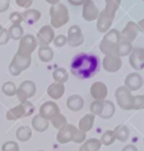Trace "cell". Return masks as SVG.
<instances>
[{
	"label": "cell",
	"mask_w": 144,
	"mask_h": 151,
	"mask_svg": "<svg viewBox=\"0 0 144 151\" xmlns=\"http://www.w3.org/2000/svg\"><path fill=\"white\" fill-rule=\"evenodd\" d=\"M100 67V60L94 54L80 53L71 61V72L79 79H87L93 77Z\"/></svg>",
	"instance_id": "6da1fadb"
},
{
	"label": "cell",
	"mask_w": 144,
	"mask_h": 151,
	"mask_svg": "<svg viewBox=\"0 0 144 151\" xmlns=\"http://www.w3.org/2000/svg\"><path fill=\"white\" fill-rule=\"evenodd\" d=\"M122 0H105V8L99 13L97 18V29L100 33H106L114 19L116 12L120 6Z\"/></svg>",
	"instance_id": "7a4b0ae2"
},
{
	"label": "cell",
	"mask_w": 144,
	"mask_h": 151,
	"mask_svg": "<svg viewBox=\"0 0 144 151\" xmlns=\"http://www.w3.org/2000/svg\"><path fill=\"white\" fill-rule=\"evenodd\" d=\"M119 44V32L117 29H109L100 45L99 48L105 55H117V47Z\"/></svg>",
	"instance_id": "3957f363"
},
{
	"label": "cell",
	"mask_w": 144,
	"mask_h": 151,
	"mask_svg": "<svg viewBox=\"0 0 144 151\" xmlns=\"http://www.w3.org/2000/svg\"><path fill=\"white\" fill-rule=\"evenodd\" d=\"M50 17H51V26L52 28H60L65 24H67L70 17L67 7L63 4H57L51 6L50 8Z\"/></svg>",
	"instance_id": "277c9868"
},
{
	"label": "cell",
	"mask_w": 144,
	"mask_h": 151,
	"mask_svg": "<svg viewBox=\"0 0 144 151\" xmlns=\"http://www.w3.org/2000/svg\"><path fill=\"white\" fill-rule=\"evenodd\" d=\"M33 111H34L33 104L27 100L25 103H21L20 105H17V106L12 107L11 110H8L7 113H6V118L8 120H18L22 117L31 116L33 113Z\"/></svg>",
	"instance_id": "5b68a950"
},
{
	"label": "cell",
	"mask_w": 144,
	"mask_h": 151,
	"mask_svg": "<svg viewBox=\"0 0 144 151\" xmlns=\"http://www.w3.org/2000/svg\"><path fill=\"white\" fill-rule=\"evenodd\" d=\"M30 65H31V55H24V54L17 53V54L13 57V59H12V61H11V64H9L8 70H9V73H11L12 76L17 77V76H19L24 70L28 68Z\"/></svg>",
	"instance_id": "8992f818"
},
{
	"label": "cell",
	"mask_w": 144,
	"mask_h": 151,
	"mask_svg": "<svg viewBox=\"0 0 144 151\" xmlns=\"http://www.w3.org/2000/svg\"><path fill=\"white\" fill-rule=\"evenodd\" d=\"M116 100L120 109L123 110H133V96L131 94V91H129L125 86H119L116 92Z\"/></svg>",
	"instance_id": "52a82bcc"
},
{
	"label": "cell",
	"mask_w": 144,
	"mask_h": 151,
	"mask_svg": "<svg viewBox=\"0 0 144 151\" xmlns=\"http://www.w3.org/2000/svg\"><path fill=\"white\" fill-rule=\"evenodd\" d=\"M38 46L37 39L34 35L32 34H26L20 39L19 42V47H18V52L19 54H24V55H31L32 52L35 51Z\"/></svg>",
	"instance_id": "ba28073f"
},
{
	"label": "cell",
	"mask_w": 144,
	"mask_h": 151,
	"mask_svg": "<svg viewBox=\"0 0 144 151\" xmlns=\"http://www.w3.org/2000/svg\"><path fill=\"white\" fill-rule=\"evenodd\" d=\"M35 84L31 80H25L20 84V86L17 90V97L19 99L20 103H25L27 101L28 98L33 97L35 93Z\"/></svg>",
	"instance_id": "9c48e42d"
},
{
	"label": "cell",
	"mask_w": 144,
	"mask_h": 151,
	"mask_svg": "<svg viewBox=\"0 0 144 151\" xmlns=\"http://www.w3.org/2000/svg\"><path fill=\"white\" fill-rule=\"evenodd\" d=\"M37 42L40 46H48L54 39V29L51 25L42 26L37 33Z\"/></svg>",
	"instance_id": "30bf717a"
},
{
	"label": "cell",
	"mask_w": 144,
	"mask_h": 151,
	"mask_svg": "<svg viewBox=\"0 0 144 151\" xmlns=\"http://www.w3.org/2000/svg\"><path fill=\"white\" fill-rule=\"evenodd\" d=\"M138 32H139V28H138L137 24L133 21H129L126 24V26L123 28V31L119 32V41L132 42L135 40V38L137 37Z\"/></svg>",
	"instance_id": "8fae6325"
},
{
	"label": "cell",
	"mask_w": 144,
	"mask_h": 151,
	"mask_svg": "<svg viewBox=\"0 0 144 151\" xmlns=\"http://www.w3.org/2000/svg\"><path fill=\"white\" fill-rule=\"evenodd\" d=\"M67 44L71 47H77L80 46L84 42V35L78 25H73L68 28L67 31Z\"/></svg>",
	"instance_id": "7c38bea8"
},
{
	"label": "cell",
	"mask_w": 144,
	"mask_h": 151,
	"mask_svg": "<svg viewBox=\"0 0 144 151\" xmlns=\"http://www.w3.org/2000/svg\"><path fill=\"white\" fill-rule=\"evenodd\" d=\"M129 63L132 66V68L136 71H140L142 68H144V48L142 47L132 48L129 57Z\"/></svg>",
	"instance_id": "4fadbf2b"
},
{
	"label": "cell",
	"mask_w": 144,
	"mask_h": 151,
	"mask_svg": "<svg viewBox=\"0 0 144 151\" xmlns=\"http://www.w3.org/2000/svg\"><path fill=\"white\" fill-rule=\"evenodd\" d=\"M59 112H60L59 111V106L54 101H46L39 109V116L45 118L46 120H51Z\"/></svg>",
	"instance_id": "5bb4252c"
},
{
	"label": "cell",
	"mask_w": 144,
	"mask_h": 151,
	"mask_svg": "<svg viewBox=\"0 0 144 151\" xmlns=\"http://www.w3.org/2000/svg\"><path fill=\"white\" fill-rule=\"evenodd\" d=\"M76 129L77 127L72 124H65L64 126H61L57 133V142L60 144H66V143L71 142Z\"/></svg>",
	"instance_id": "9a60e30c"
},
{
	"label": "cell",
	"mask_w": 144,
	"mask_h": 151,
	"mask_svg": "<svg viewBox=\"0 0 144 151\" xmlns=\"http://www.w3.org/2000/svg\"><path fill=\"white\" fill-rule=\"evenodd\" d=\"M81 15H83V19L86 20V21H93L98 18L99 11H98V7L93 4L92 0H85V2L83 4Z\"/></svg>",
	"instance_id": "2e32d148"
},
{
	"label": "cell",
	"mask_w": 144,
	"mask_h": 151,
	"mask_svg": "<svg viewBox=\"0 0 144 151\" xmlns=\"http://www.w3.org/2000/svg\"><path fill=\"white\" fill-rule=\"evenodd\" d=\"M90 93L94 100H105L107 96V87L103 81H94L90 87Z\"/></svg>",
	"instance_id": "e0dca14e"
},
{
	"label": "cell",
	"mask_w": 144,
	"mask_h": 151,
	"mask_svg": "<svg viewBox=\"0 0 144 151\" xmlns=\"http://www.w3.org/2000/svg\"><path fill=\"white\" fill-rule=\"evenodd\" d=\"M122 67V59L117 55H105L103 59V68L106 72H117Z\"/></svg>",
	"instance_id": "ac0fdd59"
},
{
	"label": "cell",
	"mask_w": 144,
	"mask_h": 151,
	"mask_svg": "<svg viewBox=\"0 0 144 151\" xmlns=\"http://www.w3.org/2000/svg\"><path fill=\"white\" fill-rule=\"evenodd\" d=\"M143 85V78L139 73L133 72L126 76L125 78V87L129 91H137L142 87Z\"/></svg>",
	"instance_id": "d6986e66"
},
{
	"label": "cell",
	"mask_w": 144,
	"mask_h": 151,
	"mask_svg": "<svg viewBox=\"0 0 144 151\" xmlns=\"http://www.w3.org/2000/svg\"><path fill=\"white\" fill-rule=\"evenodd\" d=\"M66 106L71 110V111H80L84 106V99L83 97H80L79 94H72L67 98L66 100Z\"/></svg>",
	"instance_id": "ffe728a7"
},
{
	"label": "cell",
	"mask_w": 144,
	"mask_h": 151,
	"mask_svg": "<svg viewBox=\"0 0 144 151\" xmlns=\"http://www.w3.org/2000/svg\"><path fill=\"white\" fill-rule=\"evenodd\" d=\"M64 92H65V86H64V84H60V83L54 81L47 87V94L52 99H60L63 97Z\"/></svg>",
	"instance_id": "44dd1931"
},
{
	"label": "cell",
	"mask_w": 144,
	"mask_h": 151,
	"mask_svg": "<svg viewBox=\"0 0 144 151\" xmlns=\"http://www.w3.org/2000/svg\"><path fill=\"white\" fill-rule=\"evenodd\" d=\"M94 114H92V113H87V114H85L80 120H79V126H78V129L79 130H81V131H84V132H87V131H90L92 127H93V124H94Z\"/></svg>",
	"instance_id": "7402d4cb"
},
{
	"label": "cell",
	"mask_w": 144,
	"mask_h": 151,
	"mask_svg": "<svg viewBox=\"0 0 144 151\" xmlns=\"http://www.w3.org/2000/svg\"><path fill=\"white\" fill-rule=\"evenodd\" d=\"M21 15H22V20L25 22H27L28 25H33L41 17V14H40L39 11H37V9H30V8L26 9L24 13H21Z\"/></svg>",
	"instance_id": "603a6c76"
},
{
	"label": "cell",
	"mask_w": 144,
	"mask_h": 151,
	"mask_svg": "<svg viewBox=\"0 0 144 151\" xmlns=\"http://www.w3.org/2000/svg\"><path fill=\"white\" fill-rule=\"evenodd\" d=\"M48 125H50L48 120H46L45 118L40 117L39 114H37V116L33 117V119H32V127H33L35 131H38V132H44V131H46V130L48 129Z\"/></svg>",
	"instance_id": "cb8c5ba5"
},
{
	"label": "cell",
	"mask_w": 144,
	"mask_h": 151,
	"mask_svg": "<svg viewBox=\"0 0 144 151\" xmlns=\"http://www.w3.org/2000/svg\"><path fill=\"white\" fill-rule=\"evenodd\" d=\"M102 104H103L102 105V112H100L99 117H102L104 119L111 118L113 116V113H114V104L112 101H110V100H106V99L103 100Z\"/></svg>",
	"instance_id": "d4e9b609"
},
{
	"label": "cell",
	"mask_w": 144,
	"mask_h": 151,
	"mask_svg": "<svg viewBox=\"0 0 144 151\" xmlns=\"http://www.w3.org/2000/svg\"><path fill=\"white\" fill-rule=\"evenodd\" d=\"M100 146H102V143L99 139L91 138V139H87L83 143L79 151H98L100 149Z\"/></svg>",
	"instance_id": "484cf974"
},
{
	"label": "cell",
	"mask_w": 144,
	"mask_h": 151,
	"mask_svg": "<svg viewBox=\"0 0 144 151\" xmlns=\"http://www.w3.org/2000/svg\"><path fill=\"white\" fill-rule=\"evenodd\" d=\"M39 59L44 63H48L53 59V50L50 46H40L38 50Z\"/></svg>",
	"instance_id": "4316f807"
},
{
	"label": "cell",
	"mask_w": 144,
	"mask_h": 151,
	"mask_svg": "<svg viewBox=\"0 0 144 151\" xmlns=\"http://www.w3.org/2000/svg\"><path fill=\"white\" fill-rule=\"evenodd\" d=\"M52 77H53V79H54L55 83H60V84H64V83H66L68 80V73L63 67L55 68L53 71V73H52Z\"/></svg>",
	"instance_id": "83f0119b"
},
{
	"label": "cell",
	"mask_w": 144,
	"mask_h": 151,
	"mask_svg": "<svg viewBox=\"0 0 144 151\" xmlns=\"http://www.w3.org/2000/svg\"><path fill=\"white\" fill-rule=\"evenodd\" d=\"M114 137L116 139H118L119 142H126L129 139V129L125 125H118L116 126V129L113 130Z\"/></svg>",
	"instance_id": "f1b7e54d"
},
{
	"label": "cell",
	"mask_w": 144,
	"mask_h": 151,
	"mask_svg": "<svg viewBox=\"0 0 144 151\" xmlns=\"http://www.w3.org/2000/svg\"><path fill=\"white\" fill-rule=\"evenodd\" d=\"M15 137H17V139L20 140V142H27V140H30V138L32 137V131H31L30 127L22 125V126H20V127L17 130Z\"/></svg>",
	"instance_id": "f546056e"
},
{
	"label": "cell",
	"mask_w": 144,
	"mask_h": 151,
	"mask_svg": "<svg viewBox=\"0 0 144 151\" xmlns=\"http://www.w3.org/2000/svg\"><path fill=\"white\" fill-rule=\"evenodd\" d=\"M8 35L13 40H20L24 37V29L21 25H12L8 28Z\"/></svg>",
	"instance_id": "4dcf8cb0"
},
{
	"label": "cell",
	"mask_w": 144,
	"mask_h": 151,
	"mask_svg": "<svg viewBox=\"0 0 144 151\" xmlns=\"http://www.w3.org/2000/svg\"><path fill=\"white\" fill-rule=\"evenodd\" d=\"M132 51V42H123L119 41L118 47H117V57H125V55H130Z\"/></svg>",
	"instance_id": "1f68e13d"
},
{
	"label": "cell",
	"mask_w": 144,
	"mask_h": 151,
	"mask_svg": "<svg viewBox=\"0 0 144 151\" xmlns=\"http://www.w3.org/2000/svg\"><path fill=\"white\" fill-rule=\"evenodd\" d=\"M100 143L103 144V145H111L114 140H116V137H114V133H113V130H107V131H105L103 134H102V137H100Z\"/></svg>",
	"instance_id": "d6a6232c"
},
{
	"label": "cell",
	"mask_w": 144,
	"mask_h": 151,
	"mask_svg": "<svg viewBox=\"0 0 144 151\" xmlns=\"http://www.w3.org/2000/svg\"><path fill=\"white\" fill-rule=\"evenodd\" d=\"M2 92H4V94L5 96H7V97H13V96H15L17 94V87H15V85L12 83V81H7V83H5L4 85H2Z\"/></svg>",
	"instance_id": "836d02e7"
},
{
	"label": "cell",
	"mask_w": 144,
	"mask_h": 151,
	"mask_svg": "<svg viewBox=\"0 0 144 151\" xmlns=\"http://www.w3.org/2000/svg\"><path fill=\"white\" fill-rule=\"evenodd\" d=\"M51 123H52V125H53L55 129H60L61 126H64L65 124H67L65 116H64V114H61L60 112H59L57 116H54V117L51 119Z\"/></svg>",
	"instance_id": "e575fe53"
},
{
	"label": "cell",
	"mask_w": 144,
	"mask_h": 151,
	"mask_svg": "<svg viewBox=\"0 0 144 151\" xmlns=\"http://www.w3.org/2000/svg\"><path fill=\"white\" fill-rule=\"evenodd\" d=\"M85 139H86V132H84V131H81V130H79V129L77 127L76 131H74L72 142H73V143H77V144H81V143L85 142Z\"/></svg>",
	"instance_id": "d590c367"
},
{
	"label": "cell",
	"mask_w": 144,
	"mask_h": 151,
	"mask_svg": "<svg viewBox=\"0 0 144 151\" xmlns=\"http://www.w3.org/2000/svg\"><path fill=\"white\" fill-rule=\"evenodd\" d=\"M102 101L103 100H94L93 103H91L90 105V110H91V113L94 114V116H100V112H102Z\"/></svg>",
	"instance_id": "8d00e7d4"
},
{
	"label": "cell",
	"mask_w": 144,
	"mask_h": 151,
	"mask_svg": "<svg viewBox=\"0 0 144 151\" xmlns=\"http://www.w3.org/2000/svg\"><path fill=\"white\" fill-rule=\"evenodd\" d=\"M144 109V94L133 96V110H143Z\"/></svg>",
	"instance_id": "74e56055"
},
{
	"label": "cell",
	"mask_w": 144,
	"mask_h": 151,
	"mask_svg": "<svg viewBox=\"0 0 144 151\" xmlns=\"http://www.w3.org/2000/svg\"><path fill=\"white\" fill-rule=\"evenodd\" d=\"M1 150L2 151H19V145L14 140H8V142L4 143Z\"/></svg>",
	"instance_id": "f35d334b"
},
{
	"label": "cell",
	"mask_w": 144,
	"mask_h": 151,
	"mask_svg": "<svg viewBox=\"0 0 144 151\" xmlns=\"http://www.w3.org/2000/svg\"><path fill=\"white\" fill-rule=\"evenodd\" d=\"M52 42H53L54 46H57V47H63L64 45L67 44V38H66V35H64V34H59V35L54 37V39H53Z\"/></svg>",
	"instance_id": "ab89813d"
},
{
	"label": "cell",
	"mask_w": 144,
	"mask_h": 151,
	"mask_svg": "<svg viewBox=\"0 0 144 151\" xmlns=\"http://www.w3.org/2000/svg\"><path fill=\"white\" fill-rule=\"evenodd\" d=\"M9 20H11V22L13 25H20V22L24 21L22 20V15L19 12H12L9 14Z\"/></svg>",
	"instance_id": "60d3db41"
},
{
	"label": "cell",
	"mask_w": 144,
	"mask_h": 151,
	"mask_svg": "<svg viewBox=\"0 0 144 151\" xmlns=\"http://www.w3.org/2000/svg\"><path fill=\"white\" fill-rule=\"evenodd\" d=\"M8 40H9L8 31L5 29V28H2V29L0 31V45H5V44H7Z\"/></svg>",
	"instance_id": "b9f144b4"
},
{
	"label": "cell",
	"mask_w": 144,
	"mask_h": 151,
	"mask_svg": "<svg viewBox=\"0 0 144 151\" xmlns=\"http://www.w3.org/2000/svg\"><path fill=\"white\" fill-rule=\"evenodd\" d=\"M15 4L19 6V7H22V8H27L31 7V5L33 4V0H15Z\"/></svg>",
	"instance_id": "7bdbcfd3"
},
{
	"label": "cell",
	"mask_w": 144,
	"mask_h": 151,
	"mask_svg": "<svg viewBox=\"0 0 144 151\" xmlns=\"http://www.w3.org/2000/svg\"><path fill=\"white\" fill-rule=\"evenodd\" d=\"M9 7V0H0V13H4Z\"/></svg>",
	"instance_id": "ee69618b"
},
{
	"label": "cell",
	"mask_w": 144,
	"mask_h": 151,
	"mask_svg": "<svg viewBox=\"0 0 144 151\" xmlns=\"http://www.w3.org/2000/svg\"><path fill=\"white\" fill-rule=\"evenodd\" d=\"M122 151H138V150H137V147H136L135 145L129 144V145H125V146L122 149Z\"/></svg>",
	"instance_id": "f6af8a7d"
},
{
	"label": "cell",
	"mask_w": 144,
	"mask_h": 151,
	"mask_svg": "<svg viewBox=\"0 0 144 151\" xmlns=\"http://www.w3.org/2000/svg\"><path fill=\"white\" fill-rule=\"evenodd\" d=\"M72 6H80L85 2V0H67Z\"/></svg>",
	"instance_id": "bcb514c9"
},
{
	"label": "cell",
	"mask_w": 144,
	"mask_h": 151,
	"mask_svg": "<svg viewBox=\"0 0 144 151\" xmlns=\"http://www.w3.org/2000/svg\"><path fill=\"white\" fill-rule=\"evenodd\" d=\"M137 26H138V28H139V31H142V32L144 33V19H142V20H139V22L137 24Z\"/></svg>",
	"instance_id": "7dc6e473"
},
{
	"label": "cell",
	"mask_w": 144,
	"mask_h": 151,
	"mask_svg": "<svg viewBox=\"0 0 144 151\" xmlns=\"http://www.w3.org/2000/svg\"><path fill=\"white\" fill-rule=\"evenodd\" d=\"M45 1H46L47 4H50V5H52V6H53V5L59 4V1H60V0H45Z\"/></svg>",
	"instance_id": "c3c4849f"
},
{
	"label": "cell",
	"mask_w": 144,
	"mask_h": 151,
	"mask_svg": "<svg viewBox=\"0 0 144 151\" xmlns=\"http://www.w3.org/2000/svg\"><path fill=\"white\" fill-rule=\"evenodd\" d=\"M1 29H2V26H1V24H0V31H1Z\"/></svg>",
	"instance_id": "681fc988"
},
{
	"label": "cell",
	"mask_w": 144,
	"mask_h": 151,
	"mask_svg": "<svg viewBox=\"0 0 144 151\" xmlns=\"http://www.w3.org/2000/svg\"><path fill=\"white\" fill-rule=\"evenodd\" d=\"M38 151H45V150H38Z\"/></svg>",
	"instance_id": "f907efd6"
},
{
	"label": "cell",
	"mask_w": 144,
	"mask_h": 151,
	"mask_svg": "<svg viewBox=\"0 0 144 151\" xmlns=\"http://www.w3.org/2000/svg\"><path fill=\"white\" fill-rule=\"evenodd\" d=\"M143 1H144V0H143Z\"/></svg>",
	"instance_id": "816d5d0a"
}]
</instances>
